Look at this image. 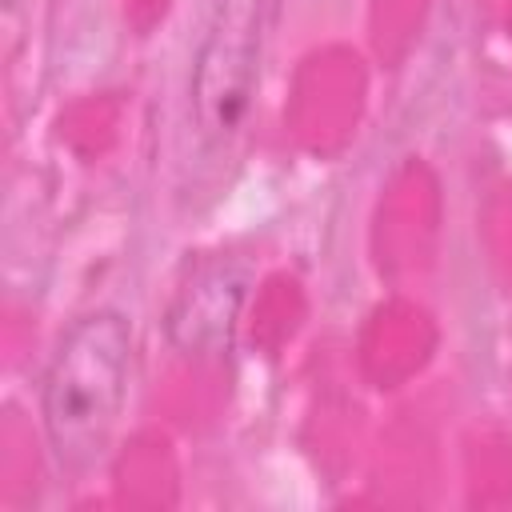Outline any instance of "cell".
Segmentation results:
<instances>
[{
    "instance_id": "cell-2",
    "label": "cell",
    "mask_w": 512,
    "mask_h": 512,
    "mask_svg": "<svg viewBox=\"0 0 512 512\" xmlns=\"http://www.w3.org/2000/svg\"><path fill=\"white\" fill-rule=\"evenodd\" d=\"M268 16L272 0H212L188 80L192 116L208 140H228L252 108Z\"/></svg>"
},
{
    "instance_id": "cell-3",
    "label": "cell",
    "mask_w": 512,
    "mask_h": 512,
    "mask_svg": "<svg viewBox=\"0 0 512 512\" xmlns=\"http://www.w3.org/2000/svg\"><path fill=\"white\" fill-rule=\"evenodd\" d=\"M248 296V272L232 260L200 264L164 312L168 344L192 360H220L232 348L236 316Z\"/></svg>"
},
{
    "instance_id": "cell-1",
    "label": "cell",
    "mask_w": 512,
    "mask_h": 512,
    "mask_svg": "<svg viewBox=\"0 0 512 512\" xmlns=\"http://www.w3.org/2000/svg\"><path fill=\"white\" fill-rule=\"evenodd\" d=\"M132 368V320L120 308L76 316L40 376V424L64 476L92 472L120 424Z\"/></svg>"
}]
</instances>
